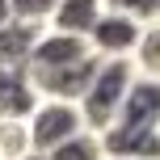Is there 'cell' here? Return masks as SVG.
I'll list each match as a JSON object with an SVG mask.
<instances>
[{
	"instance_id": "cell-5",
	"label": "cell",
	"mask_w": 160,
	"mask_h": 160,
	"mask_svg": "<svg viewBox=\"0 0 160 160\" xmlns=\"http://www.w3.org/2000/svg\"><path fill=\"white\" fill-rule=\"evenodd\" d=\"M139 30H143V25L127 21V17H118V13H101L97 25L88 30V51H93L97 59H127L131 51H135Z\"/></svg>"
},
{
	"instance_id": "cell-1",
	"label": "cell",
	"mask_w": 160,
	"mask_h": 160,
	"mask_svg": "<svg viewBox=\"0 0 160 160\" xmlns=\"http://www.w3.org/2000/svg\"><path fill=\"white\" fill-rule=\"evenodd\" d=\"M131 84H135V72H131V63H127V59H101V68H97V76L88 80L84 97L76 101L84 131H93V135H105Z\"/></svg>"
},
{
	"instance_id": "cell-4",
	"label": "cell",
	"mask_w": 160,
	"mask_h": 160,
	"mask_svg": "<svg viewBox=\"0 0 160 160\" xmlns=\"http://www.w3.org/2000/svg\"><path fill=\"white\" fill-rule=\"evenodd\" d=\"M93 59L84 38H72V34H55V30H42L38 42H34L30 59H25V72L30 76H42V72H63V68H76Z\"/></svg>"
},
{
	"instance_id": "cell-14",
	"label": "cell",
	"mask_w": 160,
	"mask_h": 160,
	"mask_svg": "<svg viewBox=\"0 0 160 160\" xmlns=\"http://www.w3.org/2000/svg\"><path fill=\"white\" fill-rule=\"evenodd\" d=\"M8 21H13V17H8V0H0V30H4Z\"/></svg>"
},
{
	"instance_id": "cell-6",
	"label": "cell",
	"mask_w": 160,
	"mask_h": 160,
	"mask_svg": "<svg viewBox=\"0 0 160 160\" xmlns=\"http://www.w3.org/2000/svg\"><path fill=\"white\" fill-rule=\"evenodd\" d=\"M38 110V93H34L25 68H0V118H30Z\"/></svg>"
},
{
	"instance_id": "cell-12",
	"label": "cell",
	"mask_w": 160,
	"mask_h": 160,
	"mask_svg": "<svg viewBox=\"0 0 160 160\" xmlns=\"http://www.w3.org/2000/svg\"><path fill=\"white\" fill-rule=\"evenodd\" d=\"M55 4L59 0H8V17L21 21V25H34V30H47Z\"/></svg>"
},
{
	"instance_id": "cell-11",
	"label": "cell",
	"mask_w": 160,
	"mask_h": 160,
	"mask_svg": "<svg viewBox=\"0 0 160 160\" xmlns=\"http://www.w3.org/2000/svg\"><path fill=\"white\" fill-rule=\"evenodd\" d=\"M47 160H105V152H101V139H97L93 131H80L68 143H59Z\"/></svg>"
},
{
	"instance_id": "cell-7",
	"label": "cell",
	"mask_w": 160,
	"mask_h": 160,
	"mask_svg": "<svg viewBox=\"0 0 160 160\" xmlns=\"http://www.w3.org/2000/svg\"><path fill=\"white\" fill-rule=\"evenodd\" d=\"M97 17H101V0H59L47 30L72 34V38H84L88 42V30L97 25Z\"/></svg>"
},
{
	"instance_id": "cell-15",
	"label": "cell",
	"mask_w": 160,
	"mask_h": 160,
	"mask_svg": "<svg viewBox=\"0 0 160 160\" xmlns=\"http://www.w3.org/2000/svg\"><path fill=\"white\" fill-rule=\"evenodd\" d=\"M25 160H47V156H25Z\"/></svg>"
},
{
	"instance_id": "cell-13",
	"label": "cell",
	"mask_w": 160,
	"mask_h": 160,
	"mask_svg": "<svg viewBox=\"0 0 160 160\" xmlns=\"http://www.w3.org/2000/svg\"><path fill=\"white\" fill-rule=\"evenodd\" d=\"M101 13H118L135 25L160 21V0H101Z\"/></svg>"
},
{
	"instance_id": "cell-10",
	"label": "cell",
	"mask_w": 160,
	"mask_h": 160,
	"mask_svg": "<svg viewBox=\"0 0 160 160\" xmlns=\"http://www.w3.org/2000/svg\"><path fill=\"white\" fill-rule=\"evenodd\" d=\"M25 156H34L30 127L21 118H0V160H25Z\"/></svg>"
},
{
	"instance_id": "cell-3",
	"label": "cell",
	"mask_w": 160,
	"mask_h": 160,
	"mask_svg": "<svg viewBox=\"0 0 160 160\" xmlns=\"http://www.w3.org/2000/svg\"><path fill=\"white\" fill-rule=\"evenodd\" d=\"M25 127H30L34 156H51L59 143H68L72 135H80L84 122H80V110L72 101H38V110L25 118Z\"/></svg>"
},
{
	"instance_id": "cell-9",
	"label": "cell",
	"mask_w": 160,
	"mask_h": 160,
	"mask_svg": "<svg viewBox=\"0 0 160 160\" xmlns=\"http://www.w3.org/2000/svg\"><path fill=\"white\" fill-rule=\"evenodd\" d=\"M38 34H42V30H34V25L8 21L4 30H0V68H25V59H30Z\"/></svg>"
},
{
	"instance_id": "cell-8",
	"label": "cell",
	"mask_w": 160,
	"mask_h": 160,
	"mask_svg": "<svg viewBox=\"0 0 160 160\" xmlns=\"http://www.w3.org/2000/svg\"><path fill=\"white\" fill-rule=\"evenodd\" d=\"M135 80H160V21H148L135 38V51L127 55Z\"/></svg>"
},
{
	"instance_id": "cell-2",
	"label": "cell",
	"mask_w": 160,
	"mask_h": 160,
	"mask_svg": "<svg viewBox=\"0 0 160 160\" xmlns=\"http://www.w3.org/2000/svg\"><path fill=\"white\" fill-rule=\"evenodd\" d=\"M152 131H160V80H135L122 97L110 131L97 139L101 143H122V139H139V135H152Z\"/></svg>"
},
{
	"instance_id": "cell-16",
	"label": "cell",
	"mask_w": 160,
	"mask_h": 160,
	"mask_svg": "<svg viewBox=\"0 0 160 160\" xmlns=\"http://www.w3.org/2000/svg\"><path fill=\"white\" fill-rule=\"evenodd\" d=\"M105 160H127V156H105Z\"/></svg>"
}]
</instances>
